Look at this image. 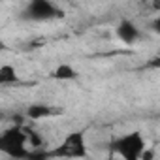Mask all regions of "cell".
Returning a JSON list of instances; mask_svg holds the SVG:
<instances>
[{
  "instance_id": "1",
  "label": "cell",
  "mask_w": 160,
  "mask_h": 160,
  "mask_svg": "<svg viewBox=\"0 0 160 160\" xmlns=\"http://www.w3.org/2000/svg\"><path fill=\"white\" fill-rule=\"evenodd\" d=\"M0 152L10 158H27L32 156L28 151V139L25 126H12L0 134Z\"/></svg>"
},
{
  "instance_id": "2",
  "label": "cell",
  "mask_w": 160,
  "mask_h": 160,
  "mask_svg": "<svg viewBox=\"0 0 160 160\" xmlns=\"http://www.w3.org/2000/svg\"><path fill=\"white\" fill-rule=\"evenodd\" d=\"M111 147H113V152L124 160H141V154L147 149V141L139 130H134L117 138Z\"/></svg>"
},
{
  "instance_id": "3",
  "label": "cell",
  "mask_w": 160,
  "mask_h": 160,
  "mask_svg": "<svg viewBox=\"0 0 160 160\" xmlns=\"http://www.w3.org/2000/svg\"><path fill=\"white\" fill-rule=\"evenodd\" d=\"M25 17L28 21L47 23L62 17V12L55 4V0H28V4L25 8Z\"/></svg>"
},
{
  "instance_id": "4",
  "label": "cell",
  "mask_w": 160,
  "mask_h": 160,
  "mask_svg": "<svg viewBox=\"0 0 160 160\" xmlns=\"http://www.w3.org/2000/svg\"><path fill=\"white\" fill-rule=\"evenodd\" d=\"M57 156H87V138L83 130H73L64 136L60 147L53 152Z\"/></svg>"
},
{
  "instance_id": "5",
  "label": "cell",
  "mask_w": 160,
  "mask_h": 160,
  "mask_svg": "<svg viewBox=\"0 0 160 160\" xmlns=\"http://www.w3.org/2000/svg\"><path fill=\"white\" fill-rule=\"evenodd\" d=\"M115 36H117L122 43H126V45H134V43L139 42V38H141V30H139V27H138L134 21L122 19V21L115 27Z\"/></svg>"
},
{
  "instance_id": "6",
  "label": "cell",
  "mask_w": 160,
  "mask_h": 160,
  "mask_svg": "<svg viewBox=\"0 0 160 160\" xmlns=\"http://www.w3.org/2000/svg\"><path fill=\"white\" fill-rule=\"evenodd\" d=\"M57 113H60L58 108L51 106V104H43V102H34L25 109V117L30 121H45L49 117H57Z\"/></svg>"
},
{
  "instance_id": "7",
  "label": "cell",
  "mask_w": 160,
  "mask_h": 160,
  "mask_svg": "<svg viewBox=\"0 0 160 160\" xmlns=\"http://www.w3.org/2000/svg\"><path fill=\"white\" fill-rule=\"evenodd\" d=\"M51 77L55 79V81H58V83H72V81H75V79L79 77V72L72 64H58L53 70Z\"/></svg>"
},
{
  "instance_id": "8",
  "label": "cell",
  "mask_w": 160,
  "mask_h": 160,
  "mask_svg": "<svg viewBox=\"0 0 160 160\" xmlns=\"http://www.w3.org/2000/svg\"><path fill=\"white\" fill-rule=\"evenodd\" d=\"M19 83V73L13 64H0V87H10Z\"/></svg>"
},
{
  "instance_id": "9",
  "label": "cell",
  "mask_w": 160,
  "mask_h": 160,
  "mask_svg": "<svg viewBox=\"0 0 160 160\" xmlns=\"http://www.w3.org/2000/svg\"><path fill=\"white\" fill-rule=\"evenodd\" d=\"M10 49V45L6 43V40H4V36L2 34H0V53H2V51H8Z\"/></svg>"
}]
</instances>
